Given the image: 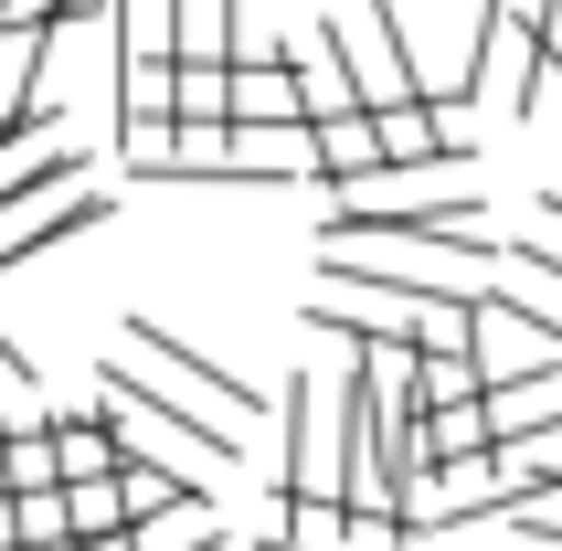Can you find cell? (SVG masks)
<instances>
[{"label":"cell","mask_w":562,"mask_h":551,"mask_svg":"<svg viewBox=\"0 0 562 551\" xmlns=\"http://www.w3.org/2000/svg\"><path fill=\"white\" fill-rule=\"evenodd\" d=\"M531 213H541V234L562 245V191H531Z\"/></svg>","instance_id":"14"},{"label":"cell","mask_w":562,"mask_h":551,"mask_svg":"<svg viewBox=\"0 0 562 551\" xmlns=\"http://www.w3.org/2000/svg\"><path fill=\"white\" fill-rule=\"evenodd\" d=\"M234 117H245V127H297V117H308L297 64H286V54H245V64H234Z\"/></svg>","instance_id":"6"},{"label":"cell","mask_w":562,"mask_h":551,"mask_svg":"<svg viewBox=\"0 0 562 551\" xmlns=\"http://www.w3.org/2000/svg\"><path fill=\"white\" fill-rule=\"evenodd\" d=\"M0 488H64L54 425H0Z\"/></svg>","instance_id":"8"},{"label":"cell","mask_w":562,"mask_h":551,"mask_svg":"<svg viewBox=\"0 0 562 551\" xmlns=\"http://www.w3.org/2000/svg\"><path fill=\"white\" fill-rule=\"evenodd\" d=\"M488 425H499V435H541V425H562L552 371H541V382H499V393H488Z\"/></svg>","instance_id":"11"},{"label":"cell","mask_w":562,"mask_h":551,"mask_svg":"<svg viewBox=\"0 0 562 551\" xmlns=\"http://www.w3.org/2000/svg\"><path fill=\"white\" fill-rule=\"evenodd\" d=\"M127 350H138V361H159L170 382H181V393H213L234 425H255V382H245L234 361H202V350H191V339H170L159 318H127Z\"/></svg>","instance_id":"5"},{"label":"cell","mask_w":562,"mask_h":551,"mask_svg":"<svg viewBox=\"0 0 562 551\" xmlns=\"http://www.w3.org/2000/svg\"><path fill=\"white\" fill-rule=\"evenodd\" d=\"M520 117H531V127H552V138H562V64H552V54L531 64V95H520Z\"/></svg>","instance_id":"12"},{"label":"cell","mask_w":562,"mask_h":551,"mask_svg":"<svg viewBox=\"0 0 562 551\" xmlns=\"http://www.w3.org/2000/svg\"><path fill=\"white\" fill-rule=\"evenodd\" d=\"M329 223H436V234H488V202L468 191V159H372L329 181Z\"/></svg>","instance_id":"1"},{"label":"cell","mask_w":562,"mask_h":551,"mask_svg":"<svg viewBox=\"0 0 562 551\" xmlns=\"http://www.w3.org/2000/svg\"><path fill=\"white\" fill-rule=\"evenodd\" d=\"M245 0H181V64H234V43H245Z\"/></svg>","instance_id":"9"},{"label":"cell","mask_w":562,"mask_h":551,"mask_svg":"<svg viewBox=\"0 0 562 551\" xmlns=\"http://www.w3.org/2000/svg\"><path fill=\"white\" fill-rule=\"evenodd\" d=\"M106 414L127 425V446H149V457L191 466L202 488H213L223 466H234V435H223V425H202L191 403H170V382H138L127 361H106Z\"/></svg>","instance_id":"2"},{"label":"cell","mask_w":562,"mask_h":551,"mask_svg":"<svg viewBox=\"0 0 562 551\" xmlns=\"http://www.w3.org/2000/svg\"><path fill=\"white\" fill-rule=\"evenodd\" d=\"M531 32H541V54L562 64V0H531Z\"/></svg>","instance_id":"13"},{"label":"cell","mask_w":562,"mask_h":551,"mask_svg":"<svg viewBox=\"0 0 562 551\" xmlns=\"http://www.w3.org/2000/svg\"><path fill=\"white\" fill-rule=\"evenodd\" d=\"M170 117H181V127H234V64H181Z\"/></svg>","instance_id":"10"},{"label":"cell","mask_w":562,"mask_h":551,"mask_svg":"<svg viewBox=\"0 0 562 551\" xmlns=\"http://www.w3.org/2000/svg\"><path fill=\"white\" fill-rule=\"evenodd\" d=\"M117 213V191H86V170H43L0 202V276L32 266V255H54L64 234H95V223Z\"/></svg>","instance_id":"3"},{"label":"cell","mask_w":562,"mask_h":551,"mask_svg":"<svg viewBox=\"0 0 562 551\" xmlns=\"http://www.w3.org/2000/svg\"><path fill=\"white\" fill-rule=\"evenodd\" d=\"M329 32H340L350 75H361V106L425 95V75H414V54H404V11H393V0H382V11H350V22H329Z\"/></svg>","instance_id":"4"},{"label":"cell","mask_w":562,"mask_h":551,"mask_svg":"<svg viewBox=\"0 0 562 551\" xmlns=\"http://www.w3.org/2000/svg\"><path fill=\"white\" fill-rule=\"evenodd\" d=\"M54 446H64V488H75V477H117L127 425L106 414V403H95V414H64V425H54Z\"/></svg>","instance_id":"7"}]
</instances>
